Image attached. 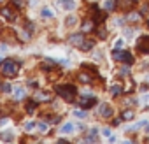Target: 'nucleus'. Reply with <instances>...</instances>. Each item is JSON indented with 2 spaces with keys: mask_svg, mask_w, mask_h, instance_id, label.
Instances as JSON below:
<instances>
[{
  "mask_svg": "<svg viewBox=\"0 0 149 144\" xmlns=\"http://www.w3.org/2000/svg\"><path fill=\"white\" fill-rule=\"evenodd\" d=\"M11 2L14 4V7H18V9H21L23 7V0H11Z\"/></svg>",
  "mask_w": 149,
  "mask_h": 144,
  "instance_id": "obj_26",
  "label": "nucleus"
},
{
  "mask_svg": "<svg viewBox=\"0 0 149 144\" xmlns=\"http://www.w3.org/2000/svg\"><path fill=\"white\" fill-rule=\"evenodd\" d=\"M56 93L65 99L67 102H72L74 97H76V86H72V85H65V86H56Z\"/></svg>",
  "mask_w": 149,
  "mask_h": 144,
  "instance_id": "obj_2",
  "label": "nucleus"
},
{
  "mask_svg": "<svg viewBox=\"0 0 149 144\" xmlns=\"http://www.w3.org/2000/svg\"><path fill=\"white\" fill-rule=\"evenodd\" d=\"M4 139H13V134H4Z\"/></svg>",
  "mask_w": 149,
  "mask_h": 144,
  "instance_id": "obj_36",
  "label": "nucleus"
},
{
  "mask_svg": "<svg viewBox=\"0 0 149 144\" xmlns=\"http://www.w3.org/2000/svg\"><path fill=\"white\" fill-rule=\"evenodd\" d=\"M91 48H93V41H84V42L81 44V49H83V51H90Z\"/></svg>",
  "mask_w": 149,
  "mask_h": 144,
  "instance_id": "obj_17",
  "label": "nucleus"
},
{
  "mask_svg": "<svg viewBox=\"0 0 149 144\" xmlns=\"http://www.w3.org/2000/svg\"><path fill=\"white\" fill-rule=\"evenodd\" d=\"M126 20H128V21H133V23H135V21H139V20H140V14H139V13H130Z\"/></svg>",
  "mask_w": 149,
  "mask_h": 144,
  "instance_id": "obj_19",
  "label": "nucleus"
},
{
  "mask_svg": "<svg viewBox=\"0 0 149 144\" xmlns=\"http://www.w3.org/2000/svg\"><path fill=\"white\" fill-rule=\"evenodd\" d=\"M114 49H123V41L119 39V41H116V44H114Z\"/></svg>",
  "mask_w": 149,
  "mask_h": 144,
  "instance_id": "obj_31",
  "label": "nucleus"
},
{
  "mask_svg": "<svg viewBox=\"0 0 149 144\" xmlns=\"http://www.w3.org/2000/svg\"><path fill=\"white\" fill-rule=\"evenodd\" d=\"M146 128H147V132H149V123H147V125H146Z\"/></svg>",
  "mask_w": 149,
  "mask_h": 144,
  "instance_id": "obj_38",
  "label": "nucleus"
},
{
  "mask_svg": "<svg viewBox=\"0 0 149 144\" xmlns=\"http://www.w3.org/2000/svg\"><path fill=\"white\" fill-rule=\"evenodd\" d=\"M121 118H123V120H128V121L133 120V111H125V113L121 114Z\"/></svg>",
  "mask_w": 149,
  "mask_h": 144,
  "instance_id": "obj_21",
  "label": "nucleus"
},
{
  "mask_svg": "<svg viewBox=\"0 0 149 144\" xmlns=\"http://www.w3.org/2000/svg\"><path fill=\"white\" fill-rule=\"evenodd\" d=\"M98 37H100V39H105V37H107V32H105L104 28H102V30H98Z\"/></svg>",
  "mask_w": 149,
  "mask_h": 144,
  "instance_id": "obj_32",
  "label": "nucleus"
},
{
  "mask_svg": "<svg viewBox=\"0 0 149 144\" xmlns=\"http://www.w3.org/2000/svg\"><path fill=\"white\" fill-rule=\"evenodd\" d=\"M23 97H25V88L23 86H16L14 88V99L16 100H21Z\"/></svg>",
  "mask_w": 149,
  "mask_h": 144,
  "instance_id": "obj_12",
  "label": "nucleus"
},
{
  "mask_svg": "<svg viewBox=\"0 0 149 144\" xmlns=\"http://www.w3.org/2000/svg\"><path fill=\"white\" fill-rule=\"evenodd\" d=\"M147 79H149V78H147Z\"/></svg>",
  "mask_w": 149,
  "mask_h": 144,
  "instance_id": "obj_42",
  "label": "nucleus"
},
{
  "mask_svg": "<svg viewBox=\"0 0 149 144\" xmlns=\"http://www.w3.org/2000/svg\"><path fill=\"white\" fill-rule=\"evenodd\" d=\"M0 13H2V16H6V20H9V21H14V20H16V14H14L11 9H7V7H4Z\"/></svg>",
  "mask_w": 149,
  "mask_h": 144,
  "instance_id": "obj_9",
  "label": "nucleus"
},
{
  "mask_svg": "<svg viewBox=\"0 0 149 144\" xmlns=\"http://www.w3.org/2000/svg\"><path fill=\"white\" fill-rule=\"evenodd\" d=\"M132 32H133L132 28H126V30H125V35H126V37H132Z\"/></svg>",
  "mask_w": 149,
  "mask_h": 144,
  "instance_id": "obj_34",
  "label": "nucleus"
},
{
  "mask_svg": "<svg viewBox=\"0 0 149 144\" xmlns=\"http://www.w3.org/2000/svg\"><path fill=\"white\" fill-rule=\"evenodd\" d=\"M98 113H100V116H104V118H111V116H112V109H111L107 104H102L100 109H98Z\"/></svg>",
  "mask_w": 149,
  "mask_h": 144,
  "instance_id": "obj_8",
  "label": "nucleus"
},
{
  "mask_svg": "<svg viewBox=\"0 0 149 144\" xmlns=\"http://www.w3.org/2000/svg\"><path fill=\"white\" fill-rule=\"evenodd\" d=\"M102 134H104V137H111V130H109V128H104Z\"/></svg>",
  "mask_w": 149,
  "mask_h": 144,
  "instance_id": "obj_33",
  "label": "nucleus"
},
{
  "mask_svg": "<svg viewBox=\"0 0 149 144\" xmlns=\"http://www.w3.org/2000/svg\"><path fill=\"white\" fill-rule=\"evenodd\" d=\"M33 127H35V123H32V121H26V123H25V130H28V132H30Z\"/></svg>",
  "mask_w": 149,
  "mask_h": 144,
  "instance_id": "obj_29",
  "label": "nucleus"
},
{
  "mask_svg": "<svg viewBox=\"0 0 149 144\" xmlns=\"http://www.w3.org/2000/svg\"><path fill=\"white\" fill-rule=\"evenodd\" d=\"M35 100L39 102V100H49V95L47 93H42V92H39L37 95H35Z\"/></svg>",
  "mask_w": 149,
  "mask_h": 144,
  "instance_id": "obj_20",
  "label": "nucleus"
},
{
  "mask_svg": "<svg viewBox=\"0 0 149 144\" xmlns=\"http://www.w3.org/2000/svg\"><path fill=\"white\" fill-rule=\"evenodd\" d=\"M68 42H70L72 46L81 48V44L84 42V35H83V34H74V35H70V37H68Z\"/></svg>",
  "mask_w": 149,
  "mask_h": 144,
  "instance_id": "obj_6",
  "label": "nucleus"
},
{
  "mask_svg": "<svg viewBox=\"0 0 149 144\" xmlns=\"http://www.w3.org/2000/svg\"><path fill=\"white\" fill-rule=\"evenodd\" d=\"M0 69H2V74H6V76H16L18 70H19V62H14V60L7 58L6 62H2Z\"/></svg>",
  "mask_w": 149,
  "mask_h": 144,
  "instance_id": "obj_1",
  "label": "nucleus"
},
{
  "mask_svg": "<svg viewBox=\"0 0 149 144\" xmlns=\"http://www.w3.org/2000/svg\"><path fill=\"white\" fill-rule=\"evenodd\" d=\"M137 44H139V51L142 55H149V35H142Z\"/></svg>",
  "mask_w": 149,
  "mask_h": 144,
  "instance_id": "obj_4",
  "label": "nucleus"
},
{
  "mask_svg": "<svg viewBox=\"0 0 149 144\" xmlns=\"http://www.w3.org/2000/svg\"><path fill=\"white\" fill-rule=\"evenodd\" d=\"M119 74H121V76H128V74H130V70H128V67H123V69L119 70Z\"/></svg>",
  "mask_w": 149,
  "mask_h": 144,
  "instance_id": "obj_30",
  "label": "nucleus"
},
{
  "mask_svg": "<svg viewBox=\"0 0 149 144\" xmlns=\"http://www.w3.org/2000/svg\"><path fill=\"white\" fill-rule=\"evenodd\" d=\"M19 39H23V41H30V34H26L25 30L19 34Z\"/></svg>",
  "mask_w": 149,
  "mask_h": 144,
  "instance_id": "obj_27",
  "label": "nucleus"
},
{
  "mask_svg": "<svg viewBox=\"0 0 149 144\" xmlns=\"http://www.w3.org/2000/svg\"><path fill=\"white\" fill-rule=\"evenodd\" d=\"M97 104V99L95 97H83L81 100H79V106L83 107V109H90V107H93Z\"/></svg>",
  "mask_w": 149,
  "mask_h": 144,
  "instance_id": "obj_5",
  "label": "nucleus"
},
{
  "mask_svg": "<svg viewBox=\"0 0 149 144\" xmlns=\"http://www.w3.org/2000/svg\"><path fill=\"white\" fill-rule=\"evenodd\" d=\"M2 60H4V58H2V53H0V65H2Z\"/></svg>",
  "mask_w": 149,
  "mask_h": 144,
  "instance_id": "obj_37",
  "label": "nucleus"
},
{
  "mask_svg": "<svg viewBox=\"0 0 149 144\" xmlns=\"http://www.w3.org/2000/svg\"><path fill=\"white\" fill-rule=\"evenodd\" d=\"M112 58L118 60V62H123V63H126V65H132V63H133V56H132V53H128V51L114 49V51H112Z\"/></svg>",
  "mask_w": 149,
  "mask_h": 144,
  "instance_id": "obj_3",
  "label": "nucleus"
},
{
  "mask_svg": "<svg viewBox=\"0 0 149 144\" xmlns=\"http://www.w3.org/2000/svg\"><path fill=\"white\" fill-rule=\"evenodd\" d=\"M93 27H95V21H84L83 23V32H90V30H93Z\"/></svg>",
  "mask_w": 149,
  "mask_h": 144,
  "instance_id": "obj_14",
  "label": "nucleus"
},
{
  "mask_svg": "<svg viewBox=\"0 0 149 144\" xmlns=\"http://www.w3.org/2000/svg\"><path fill=\"white\" fill-rule=\"evenodd\" d=\"M121 92H123V90H121V86H119V85H114V86L111 88V95H112V97L121 95Z\"/></svg>",
  "mask_w": 149,
  "mask_h": 144,
  "instance_id": "obj_15",
  "label": "nucleus"
},
{
  "mask_svg": "<svg viewBox=\"0 0 149 144\" xmlns=\"http://www.w3.org/2000/svg\"><path fill=\"white\" fill-rule=\"evenodd\" d=\"M144 100H149V95H147V97H144Z\"/></svg>",
  "mask_w": 149,
  "mask_h": 144,
  "instance_id": "obj_39",
  "label": "nucleus"
},
{
  "mask_svg": "<svg viewBox=\"0 0 149 144\" xmlns=\"http://www.w3.org/2000/svg\"><path fill=\"white\" fill-rule=\"evenodd\" d=\"M74 130H76V125H74V123H65L60 132H61V134H72Z\"/></svg>",
  "mask_w": 149,
  "mask_h": 144,
  "instance_id": "obj_11",
  "label": "nucleus"
},
{
  "mask_svg": "<svg viewBox=\"0 0 149 144\" xmlns=\"http://www.w3.org/2000/svg\"><path fill=\"white\" fill-rule=\"evenodd\" d=\"M40 14H42V18H46V20H51V18L54 16V13H53L51 9H47V7H44V9L40 11Z\"/></svg>",
  "mask_w": 149,
  "mask_h": 144,
  "instance_id": "obj_13",
  "label": "nucleus"
},
{
  "mask_svg": "<svg viewBox=\"0 0 149 144\" xmlns=\"http://www.w3.org/2000/svg\"><path fill=\"white\" fill-rule=\"evenodd\" d=\"M2 90H4L6 93H11V92H13V86H11L9 83H6V85H2Z\"/></svg>",
  "mask_w": 149,
  "mask_h": 144,
  "instance_id": "obj_25",
  "label": "nucleus"
},
{
  "mask_svg": "<svg viewBox=\"0 0 149 144\" xmlns=\"http://www.w3.org/2000/svg\"><path fill=\"white\" fill-rule=\"evenodd\" d=\"M76 21H77V20H76V16H68L65 23H67V27H72V25H76Z\"/></svg>",
  "mask_w": 149,
  "mask_h": 144,
  "instance_id": "obj_24",
  "label": "nucleus"
},
{
  "mask_svg": "<svg viewBox=\"0 0 149 144\" xmlns=\"http://www.w3.org/2000/svg\"><path fill=\"white\" fill-rule=\"evenodd\" d=\"M6 49H7L6 44H0V53H6Z\"/></svg>",
  "mask_w": 149,
  "mask_h": 144,
  "instance_id": "obj_35",
  "label": "nucleus"
},
{
  "mask_svg": "<svg viewBox=\"0 0 149 144\" xmlns=\"http://www.w3.org/2000/svg\"><path fill=\"white\" fill-rule=\"evenodd\" d=\"M0 86H2V83H0Z\"/></svg>",
  "mask_w": 149,
  "mask_h": 144,
  "instance_id": "obj_40",
  "label": "nucleus"
},
{
  "mask_svg": "<svg viewBox=\"0 0 149 144\" xmlns=\"http://www.w3.org/2000/svg\"><path fill=\"white\" fill-rule=\"evenodd\" d=\"M37 128H39V132H42V134H46V132H47V125H46V123H42V121H39V123H37Z\"/></svg>",
  "mask_w": 149,
  "mask_h": 144,
  "instance_id": "obj_23",
  "label": "nucleus"
},
{
  "mask_svg": "<svg viewBox=\"0 0 149 144\" xmlns=\"http://www.w3.org/2000/svg\"><path fill=\"white\" fill-rule=\"evenodd\" d=\"M104 7H105V11H112V9L116 7V2H114V0H105V2H104Z\"/></svg>",
  "mask_w": 149,
  "mask_h": 144,
  "instance_id": "obj_16",
  "label": "nucleus"
},
{
  "mask_svg": "<svg viewBox=\"0 0 149 144\" xmlns=\"http://www.w3.org/2000/svg\"><path fill=\"white\" fill-rule=\"evenodd\" d=\"M60 4H61L63 9H67V11H72L74 7H76V2H74V0H60Z\"/></svg>",
  "mask_w": 149,
  "mask_h": 144,
  "instance_id": "obj_10",
  "label": "nucleus"
},
{
  "mask_svg": "<svg viewBox=\"0 0 149 144\" xmlns=\"http://www.w3.org/2000/svg\"><path fill=\"white\" fill-rule=\"evenodd\" d=\"M91 9H93V13H95L93 21H95V23H104V21H105V13H102V11L98 9V6H93Z\"/></svg>",
  "mask_w": 149,
  "mask_h": 144,
  "instance_id": "obj_7",
  "label": "nucleus"
},
{
  "mask_svg": "<svg viewBox=\"0 0 149 144\" xmlns=\"http://www.w3.org/2000/svg\"><path fill=\"white\" fill-rule=\"evenodd\" d=\"M0 2H2V0H0Z\"/></svg>",
  "mask_w": 149,
  "mask_h": 144,
  "instance_id": "obj_41",
  "label": "nucleus"
},
{
  "mask_svg": "<svg viewBox=\"0 0 149 144\" xmlns=\"http://www.w3.org/2000/svg\"><path fill=\"white\" fill-rule=\"evenodd\" d=\"M37 104H39L37 100H30V102L26 104V111H28V113H33V111H35V107H37Z\"/></svg>",
  "mask_w": 149,
  "mask_h": 144,
  "instance_id": "obj_18",
  "label": "nucleus"
},
{
  "mask_svg": "<svg viewBox=\"0 0 149 144\" xmlns=\"http://www.w3.org/2000/svg\"><path fill=\"white\" fill-rule=\"evenodd\" d=\"M74 116H76V118H79V120H84V118H86V113H84V111H79V109H76V111H74Z\"/></svg>",
  "mask_w": 149,
  "mask_h": 144,
  "instance_id": "obj_22",
  "label": "nucleus"
},
{
  "mask_svg": "<svg viewBox=\"0 0 149 144\" xmlns=\"http://www.w3.org/2000/svg\"><path fill=\"white\" fill-rule=\"evenodd\" d=\"M79 79H81L83 83H90V81H91V78H90V76H86V74H81V76H79Z\"/></svg>",
  "mask_w": 149,
  "mask_h": 144,
  "instance_id": "obj_28",
  "label": "nucleus"
}]
</instances>
